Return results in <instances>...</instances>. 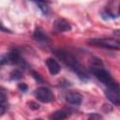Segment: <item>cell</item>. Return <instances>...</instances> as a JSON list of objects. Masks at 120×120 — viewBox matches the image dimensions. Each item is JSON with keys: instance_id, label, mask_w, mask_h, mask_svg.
Listing matches in <instances>:
<instances>
[{"instance_id": "1", "label": "cell", "mask_w": 120, "mask_h": 120, "mask_svg": "<svg viewBox=\"0 0 120 120\" xmlns=\"http://www.w3.org/2000/svg\"><path fill=\"white\" fill-rule=\"evenodd\" d=\"M52 52L61 62H63L66 66L69 67V68L77 74L78 78L82 82H87L89 80V75H88L87 71L83 68V67H82L80 65L77 58L73 54H71L70 52H68L65 50H61V49L53 50Z\"/></svg>"}, {"instance_id": "2", "label": "cell", "mask_w": 120, "mask_h": 120, "mask_svg": "<svg viewBox=\"0 0 120 120\" xmlns=\"http://www.w3.org/2000/svg\"><path fill=\"white\" fill-rule=\"evenodd\" d=\"M90 71L95 75V77L99 82L105 84L107 88L120 89V86L118 85V83L112 79L111 74L105 68H103V66H91Z\"/></svg>"}, {"instance_id": "3", "label": "cell", "mask_w": 120, "mask_h": 120, "mask_svg": "<svg viewBox=\"0 0 120 120\" xmlns=\"http://www.w3.org/2000/svg\"><path fill=\"white\" fill-rule=\"evenodd\" d=\"M0 62H1L2 66L5 65V64H10V65H17V66H20V67L23 68L26 65L24 59L21 56V53H20L19 50L16 49V48L11 49L7 54L2 55Z\"/></svg>"}, {"instance_id": "4", "label": "cell", "mask_w": 120, "mask_h": 120, "mask_svg": "<svg viewBox=\"0 0 120 120\" xmlns=\"http://www.w3.org/2000/svg\"><path fill=\"white\" fill-rule=\"evenodd\" d=\"M87 43L91 46L105 48L110 50H120V45L118 40H113L111 38H92L87 41Z\"/></svg>"}, {"instance_id": "5", "label": "cell", "mask_w": 120, "mask_h": 120, "mask_svg": "<svg viewBox=\"0 0 120 120\" xmlns=\"http://www.w3.org/2000/svg\"><path fill=\"white\" fill-rule=\"evenodd\" d=\"M35 98L43 103H49L53 100V94L48 87H38L34 92Z\"/></svg>"}, {"instance_id": "6", "label": "cell", "mask_w": 120, "mask_h": 120, "mask_svg": "<svg viewBox=\"0 0 120 120\" xmlns=\"http://www.w3.org/2000/svg\"><path fill=\"white\" fill-rule=\"evenodd\" d=\"M105 95L107 98L113 103L114 105L120 106V89H110L107 88L105 90Z\"/></svg>"}, {"instance_id": "7", "label": "cell", "mask_w": 120, "mask_h": 120, "mask_svg": "<svg viewBox=\"0 0 120 120\" xmlns=\"http://www.w3.org/2000/svg\"><path fill=\"white\" fill-rule=\"evenodd\" d=\"M53 27L57 32H68L71 30V25L70 23L63 18H58L54 21Z\"/></svg>"}, {"instance_id": "8", "label": "cell", "mask_w": 120, "mask_h": 120, "mask_svg": "<svg viewBox=\"0 0 120 120\" xmlns=\"http://www.w3.org/2000/svg\"><path fill=\"white\" fill-rule=\"evenodd\" d=\"M66 100L72 105H80L82 101V96L78 92H68L65 96Z\"/></svg>"}, {"instance_id": "9", "label": "cell", "mask_w": 120, "mask_h": 120, "mask_svg": "<svg viewBox=\"0 0 120 120\" xmlns=\"http://www.w3.org/2000/svg\"><path fill=\"white\" fill-rule=\"evenodd\" d=\"M46 65H47V68L52 75H56L61 70V67L58 64V62L52 57H49L46 59Z\"/></svg>"}, {"instance_id": "10", "label": "cell", "mask_w": 120, "mask_h": 120, "mask_svg": "<svg viewBox=\"0 0 120 120\" xmlns=\"http://www.w3.org/2000/svg\"><path fill=\"white\" fill-rule=\"evenodd\" d=\"M33 38L40 43H49L50 42V38L43 32V30L39 27H37L34 34H33Z\"/></svg>"}, {"instance_id": "11", "label": "cell", "mask_w": 120, "mask_h": 120, "mask_svg": "<svg viewBox=\"0 0 120 120\" xmlns=\"http://www.w3.org/2000/svg\"><path fill=\"white\" fill-rule=\"evenodd\" d=\"M32 2H34L38 8H39V10L44 14V15H47L49 13V6H48V1L46 0H31Z\"/></svg>"}, {"instance_id": "12", "label": "cell", "mask_w": 120, "mask_h": 120, "mask_svg": "<svg viewBox=\"0 0 120 120\" xmlns=\"http://www.w3.org/2000/svg\"><path fill=\"white\" fill-rule=\"evenodd\" d=\"M7 95H6V92L4 89H1L0 90V115H3L7 110V107H8V103H7Z\"/></svg>"}, {"instance_id": "13", "label": "cell", "mask_w": 120, "mask_h": 120, "mask_svg": "<svg viewBox=\"0 0 120 120\" xmlns=\"http://www.w3.org/2000/svg\"><path fill=\"white\" fill-rule=\"evenodd\" d=\"M68 116V114L65 111H55L53 113H52L50 115V118L54 119V120H62V119L67 118Z\"/></svg>"}, {"instance_id": "14", "label": "cell", "mask_w": 120, "mask_h": 120, "mask_svg": "<svg viewBox=\"0 0 120 120\" xmlns=\"http://www.w3.org/2000/svg\"><path fill=\"white\" fill-rule=\"evenodd\" d=\"M22 78V73L20 69L16 68L10 72V79L11 80H20Z\"/></svg>"}, {"instance_id": "15", "label": "cell", "mask_w": 120, "mask_h": 120, "mask_svg": "<svg viewBox=\"0 0 120 120\" xmlns=\"http://www.w3.org/2000/svg\"><path fill=\"white\" fill-rule=\"evenodd\" d=\"M31 74H32V76H33V78L38 82H39V83H41V82H43V79H42V77H41V75L39 74V73H38L37 71H34V70H32L31 71Z\"/></svg>"}, {"instance_id": "16", "label": "cell", "mask_w": 120, "mask_h": 120, "mask_svg": "<svg viewBox=\"0 0 120 120\" xmlns=\"http://www.w3.org/2000/svg\"><path fill=\"white\" fill-rule=\"evenodd\" d=\"M18 88H19V90H21L22 92H26L27 90H28V86H27V84H25V83H19L18 84Z\"/></svg>"}, {"instance_id": "17", "label": "cell", "mask_w": 120, "mask_h": 120, "mask_svg": "<svg viewBox=\"0 0 120 120\" xmlns=\"http://www.w3.org/2000/svg\"><path fill=\"white\" fill-rule=\"evenodd\" d=\"M88 118L89 119H101L102 116L99 115V114H98V113H92V114H90L88 116Z\"/></svg>"}, {"instance_id": "18", "label": "cell", "mask_w": 120, "mask_h": 120, "mask_svg": "<svg viewBox=\"0 0 120 120\" xmlns=\"http://www.w3.org/2000/svg\"><path fill=\"white\" fill-rule=\"evenodd\" d=\"M29 107L32 109V110H38L39 108V105L36 102H30L29 103Z\"/></svg>"}, {"instance_id": "19", "label": "cell", "mask_w": 120, "mask_h": 120, "mask_svg": "<svg viewBox=\"0 0 120 120\" xmlns=\"http://www.w3.org/2000/svg\"><path fill=\"white\" fill-rule=\"evenodd\" d=\"M114 34H116V35H120V30H116V31H114Z\"/></svg>"}, {"instance_id": "20", "label": "cell", "mask_w": 120, "mask_h": 120, "mask_svg": "<svg viewBox=\"0 0 120 120\" xmlns=\"http://www.w3.org/2000/svg\"><path fill=\"white\" fill-rule=\"evenodd\" d=\"M118 43H119V45H120V40H118Z\"/></svg>"}]
</instances>
